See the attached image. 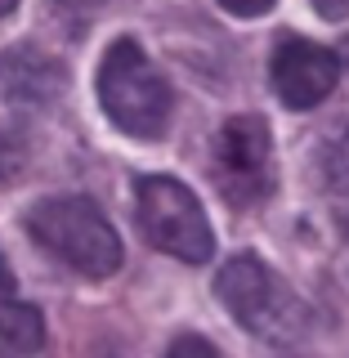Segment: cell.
Returning a JSON list of instances; mask_svg holds the SVG:
<instances>
[{"label": "cell", "mask_w": 349, "mask_h": 358, "mask_svg": "<svg viewBox=\"0 0 349 358\" xmlns=\"http://www.w3.org/2000/svg\"><path fill=\"white\" fill-rule=\"evenodd\" d=\"M313 9H318L327 22H345L349 18V0H309Z\"/></svg>", "instance_id": "8fae6325"}, {"label": "cell", "mask_w": 349, "mask_h": 358, "mask_svg": "<svg viewBox=\"0 0 349 358\" xmlns=\"http://www.w3.org/2000/svg\"><path fill=\"white\" fill-rule=\"evenodd\" d=\"M269 76H273V90L287 108L305 112L318 108L322 99L336 90V76H341V63H336L332 50L300 36H287L273 50V63H269Z\"/></svg>", "instance_id": "8992f818"}, {"label": "cell", "mask_w": 349, "mask_h": 358, "mask_svg": "<svg viewBox=\"0 0 349 358\" xmlns=\"http://www.w3.org/2000/svg\"><path fill=\"white\" fill-rule=\"evenodd\" d=\"M215 184L229 206H255L273 193V134L269 121L246 112L229 117L215 139Z\"/></svg>", "instance_id": "5b68a950"}, {"label": "cell", "mask_w": 349, "mask_h": 358, "mask_svg": "<svg viewBox=\"0 0 349 358\" xmlns=\"http://www.w3.org/2000/svg\"><path fill=\"white\" fill-rule=\"evenodd\" d=\"M134 215H139L143 238L175 260L206 264L215 255V233L206 224L201 201L193 197V188L171 175H143L134 184Z\"/></svg>", "instance_id": "277c9868"}, {"label": "cell", "mask_w": 349, "mask_h": 358, "mask_svg": "<svg viewBox=\"0 0 349 358\" xmlns=\"http://www.w3.org/2000/svg\"><path fill=\"white\" fill-rule=\"evenodd\" d=\"M215 291H220V305L233 313L251 336L260 341H273V345H291L305 336V305L300 296L287 287L283 273H273L260 255H233L229 264L220 268L215 278Z\"/></svg>", "instance_id": "3957f363"}, {"label": "cell", "mask_w": 349, "mask_h": 358, "mask_svg": "<svg viewBox=\"0 0 349 358\" xmlns=\"http://www.w3.org/2000/svg\"><path fill=\"white\" fill-rule=\"evenodd\" d=\"M0 157H14V162H5V171H0V179H9V175H14V171H18V162H22V152H18V148H9V143H0Z\"/></svg>", "instance_id": "4fadbf2b"}, {"label": "cell", "mask_w": 349, "mask_h": 358, "mask_svg": "<svg viewBox=\"0 0 349 358\" xmlns=\"http://www.w3.org/2000/svg\"><path fill=\"white\" fill-rule=\"evenodd\" d=\"M99 103L130 139H162L171 126V85L130 36L112 41L99 63Z\"/></svg>", "instance_id": "6da1fadb"}, {"label": "cell", "mask_w": 349, "mask_h": 358, "mask_svg": "<svg viewBox=\"0 0 349 358\" xmlns=\"http://www.w3.org/2000/svg\"><path fill=\"white\" fill-rule=\"evenodd\" d=\"M14 9H18V0H0V18H5V14H14Z\"/></svg>", "instance_id": "9a60e30c"}, {"label": "cell", "mask_w": 349, "mask_h": 358, "mask_svg": "<svg viewBox=\"0 0 349 358\" xmlns=\"http://www.w3.org/2000/svg\"><path fill=\"white\" fill-rule=\"evenodd\" d=\"M224 9H229L233 18H260V14H269V5L273 0H220Z\"/></svg>", "instance_id": "30bf717a"}, {"label": "cell", "mask_w": 349, "mask_h": 358, "mask_svg": "<svg viewBox=\"0 0 349 358\" xmlns=\"http://www.w3.org/2000/svg\"><path fill=\"white\" fill-rule=\"evenodd\" d=\"M45 345V318L36 305L9 296L0 300V354L22 358V354H36Z\"/></svg>", "instance_id": "ba28073f"}, {"label": "cell", "mask_w": 349, "mask_h": 358, "mask_svg": "<svg viewBox=\"0 0 349 358\" xmlns=\"http://www.w3.org/2000/svg\"><path fill=\"white\" fill-rule=\"evenodd\" d=\"M27 233L59 264L85 278H112L121 268V238L90 197H45L27 210Z\"/></svg>", "instance_id": "7a4b0ae2"}, {"label": "cell", "mask_w": 349, "mask_h": 358, "mask_svg": "<svg viewBox=\"0 0 349 358\" xmlns=\"http://www.w3.org/2000/svg\"><path fill=\"white\" fill-rule=\"evenodd\" d=\"M54 5H63V9H99L104 0H54Z\"/></svg>", "instance_id": "5bb4252c"}, {"label": "cell", "mask_w": 349, "mask_h": 358, "mask_svg": "<svg viewBox=\"0 0 349 358\" xmlns=\"http://www.w3.org/2000/svg\"><path fill=\"white\" fill-rule=\"evenodd\" d=\"M59 90H63V67L54 59L27 50V45L0 54V94L9 103H50V99H59Z\"/></svg>", "instance_id": "52a82bcc"}, {"label": "cell", "mask_w": 349, "mask_h": 358, "mask_svg": "<svg viewBox=\"0 0 349 358\" xmlns=\"http://www.w3.org/2000/svg\"><path fill=\"white\" fill-rule=\"evenodd\" d=\"M166 358H220V350L206 341V336H193V331H184V336H175V341H171V350H166Z\"/></svg>", "instance_id": "9c48e42d"}, {"label": "cell", "mask_w": 349, "mask_h": 358, "mask_svg": "<svg viewBox=\"0 0 349 358\" xmlns=\"http://www.w3.org/2000/svg\"><path fill=\"white\" fill-rule=\"evenodd\" d=\"M9 296H18V278H14V268H9V260L0 255V300H9Z\"/></svg>", "instance_id": "7c38bea8"}]
</instances>
